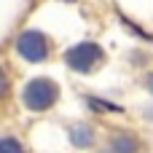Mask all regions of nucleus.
<instances>
[{
    "mask_svg": "<svg viewBox=\"0 0 153 153\" xmlns=\"http://www.w3.org/2000/svg\"><path fill=\"white\" fill-rule=\"evenodd\" d=\"M102 62V51H100V46H78V48H70L67 51V65L73 67V70H78V73H91L97 65Z\"/></svg>",
    "mask_w": 153,
    "mask_h": 153,
    "instance_id": "2",
    "label": "nucleus"
},
{
    "mask_svg": "<svg viewBox=\"0 0 153 153\" xmlns=\"http://www.w3.org/2000/svg\"><path fill=\"white\" fill-rule=\"evenodd\" d=\"M148 86H153V75H151V78H148Z\"/></svg>",
    "mask_w": 153,
    "mask_h": 153,
    "instance_id": "5",
    "label": "nucleus"
},
{
    "mask_svg": "<svg viewBox=\"0 0 153 153\" xmlns=\"http://www.w3.org/2000/svg\"><path fill=\"white\" fill-rule=\"evenodd\" d=\"M56 94H59V89L51 81H32L24 89V105L32 110H46L56 102Z\"/></svg>",
    "mask_w": 153,
    "mask_h": 153,
    "instance_id": "1",
    "label": "nucleus"
},
{
    "mask_svg": "<svg viewBox=\"0 0 153 153\" xmlns=\"http://www.w3.org/2000/svg\"><path fill=\"white\" fill-rule=\"evenodd\" d=\"M19 54H22L24 59H30V62H40V59L48 56V40H46L40 32L30 30V32H24V35L19 38Z\"/></svg>",
    "mask_w": 153,
    "mask_h": 153,
    "instance_id": "3",
    "label": "nucleus"
},
{
    "mask_svg": "<svg viewBox=\"0 0 153 153\" xmlns=\"http://www.w3.org/2000/svg\"><path fill=\"white\" fill-rule=\"evenodd\" d=\"M3 153H24V148H22V145H13V140L5 137V140H3Z\"/></svg>",
    "mask_w": 153,
    "mask_h": 153,
    "instance_id": "4",
    "label": "nucleus"
}]
</instances>
